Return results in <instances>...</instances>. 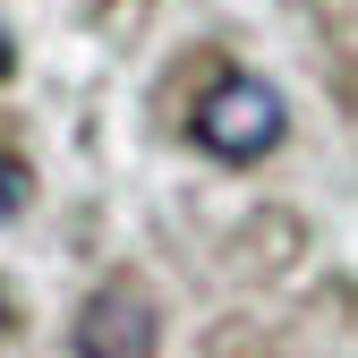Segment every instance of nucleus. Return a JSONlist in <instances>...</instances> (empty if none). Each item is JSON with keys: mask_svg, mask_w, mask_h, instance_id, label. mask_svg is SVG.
Returning <instances> with one entry per match:
<instances>
[{"mask_svg": "<svg viewBox=\"0 0 358 358\" xmlns=\"http://www.w3.org/2000/svg\"><path fill=\"white\" fill-rule=\"evenodd\" d=\"M282 128H290V103L264 77H248V69H222L196 94V111H188V137L213 162H264V154L282 145Z\"/></svg>", "mask_w": 358, "mask_h": 358, "instance_id": "nucleus-1", "label": "nucleus"}, {"mask_svg": "<svg viewBox=\"0 0 358 358\" xmlns=\"http://www.w3.org/2000/svg\"><path fill=\"white\" fill-rule=\"evenodd\" d=\"M154 333H162L154 290H145L137 273H120V282H103L94 299H85V316H77V358H154Z\"/></svg>", "mask_w": 358, "mask_h": 358, "instance_id": "nucleus-2", "label": "nucleus"}, {"mask_svg": "<svg viewBox=\"0 0 358 358\" xmlns=\"http://www.w3.org/2000/svg\"><path fill=\"white\" fill-rule=\"evenodd\" d=\"M26 196H34V171H26L17 154H0V231H9V222L26 213Z\"/></svg>", "mask_w": 358, "mask_h": 358, "instance_id": "nucleus-3", "label": "nucleus"}, {"mask_svg": "<svg viewBox=\"0 0 358 358\" xmlns=\"http://www.w3.org/2000/svg\"><path fill=\"white\" fill-rule=\"evenodd\" d=\"M9 60H17V43H9V26H0V77H9Z\"/></svg>", "mask_w": 358, "mask_h": 358, "instance_id": "nucleus-4", "label": "nucleus"}, {"mask_svg": "<svg viewBox=\"0 0 358 358\" xmlns=\"http://www.w3.org/2000/svg\"><path fill=\"white\" fill-rule=\"evenodd\" d=\"M0 333H9V299H0Z\"/></svg>", "mask_w": 358, "mask_h": 358, "instance_id": "nucleus-5", "label": "nucleus"}]
</instances>
